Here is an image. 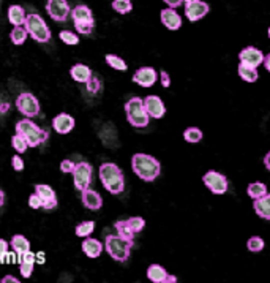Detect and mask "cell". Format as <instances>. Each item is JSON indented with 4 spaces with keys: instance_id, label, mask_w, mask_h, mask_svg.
Listing matches in <instances>:
<instances>
[{
    "instance_id": "obj_1",
    "label": "cell",
    "mask_w": 270,
    "mask_h": 283,
    "mask_svg": "<svg viewBox=\"0 0 270 283\" xmlns=\"http://www.w3.org/2000/svg\"><path fill=\"white\" fill-rule=\"evenodd\" d=\"M132 169L141 180L154 182L162 173V165L155 157L139 152L132 157Z\"/></svg>"
},
{
    "instance_id": "obj_2",
    "label": "cell",
    "mask_w": 270,
    "mask_h": 283,
    "mask_svg": "<svg viewBox=\"0 0 270 283\" xmlns=\"http://www.w3.org/2000/svg\"><path fill=\"white\" fill-rule=\"evenodd\" d=\"M100 180L111 195H120L125 190L124 171L116 163H103L100 166Z\"/></svg>"
},
{
    "instance_id": "obj_3",
    "label": "cell",
    "mask_w": 270,
    "mask_h": 283,
    "mask_svg": "<svg viewBox=\"0 0 270 283\" xmlns=\"http://www.w3.org/2000/svg\"><path fill=\"white\" fill-rule=\"evenodd\" d=\"M16 133L18 135H21L26 141H27V144L28 147H38V146H42L44 141L49 138V133H48V130L42 128V127H38L35 122H32L28 117L22 119V120H19V122L16 124Z\"/></svg>"
},
{
    "instance_id": "obj_4",
    "label": "cell",
    "mask_w": 270,
    "mask_h": 283,
    "mask_svg": "<svg viewBox=\"0 0 270 283\" xmlns=\"http://www.w3.org/2000/svg\"><path fill=\"white\" fill-rule=\"evenodd\" d=\"M134 244L128 242L126 239L120 237L118 234H109L104 239V250L108 251V255L112 259L118 262H126L132 253V248Z\"/></svg>"
},
{
    "instance_id": "obj_5",
    "label": "cell",
    "mask_w": 270,
    "mask_h": 283,
    "mask_svg": "<svg viewBox=\"0 0 270 283\" xmlns=\"http://www.w3.org/2000/svg\"><path fill=\"white\" fill-rule=\"evenodd\" d=\"M24 27L27 30L28 37L35 40L38 43H48L51 40L52 34H51V29L48 27L44 19L36 15V13H28L26 16V23Z\"/></svg>"
},
{
    "instance_id": "obj_6",
    "label": "cell",
    "mask_w": 270,
    "mask_h": 283,
    "mask_svg": "<svg viewBox=\"0 0 270 283\" xmlns=\"http://www.w3.org/2000/svg\"><path fill=\"white\" fill-rule=\"evenodd\" d=\"M125 114H126L128 124L134 128H144L148 125L150 116L147 114V111L144 108L142 98H139V97L130 98L125 103Z\"/></svg>"
},
{
    "instance_id": "obj_7",
    "label": "cell",
    "mask_w": 270,
    "mask_h": 283,
    "mask_svg": "<svg viewBox=\"0 0 270 283\" xmlns=\"http://www.w3.org/2000/svg\"><path fill=\"white\" fill-rule=\"evenodd\" d=\"M70 16H72L76 32L79 35H90L95 29V18L92 10H90L87 5H76L74 8H72L70 12Z\"/></svg>"
},
{
    "instance_id": "obj_8",
    "label": "cell",
    "mask_w": 270,
    "mask_h": 283,
    "mask_svg": "<svg viewBox=\"0 0 270 283\" xmlns=\"http://www.w3.org/2000/svg\"><path fill=\"white\" fill-rule=\"evenodd\" d=\"M14 105H16V109L24 117L32 119V117H35V116L40 114V102H38V98L34 94H30V92L19 94L16 97Z\"/></svg>"
},
{
    "instance_id": "obj_9",
    "label": "cell",
    "mask_w": 270,
    "mask_h": 283,
    "mask_svg": "<svg viewBox=\"0 0 270 283\" xmlns=\"http://www.w3.org/2000/svg\"><path fill=\"white\" fill-rule=\"evenodd\" d=\"M73 184L78 191H82L92 184V174H94V166L87 163V161H81V163H76L73 169Z\"/></svg>"
},
{
    "instance_id": "obj_10",
    "label": "cell",
    "mask_w": 270,
    "mask_h": 283,
    "mask_svg": "<svg viewBox=\"0 0 270 283\" xmlns=\"http://www.w3.org/2000/svg\"><path fill=\"white\" fill-rule=\"evenodd\" d=\"M202 182L214 195H224L228 191V179L218 171H207L202 176Z\"/></svg>"
},
{
    "instance_id": "obj_11",
    "label": "cell",
    "mask_w": 270,
    "mask_h": 283,
    "mask_svg": "<svg viewBox=\"0 0 270 283\" xmlns=\"http://www.w3.org/2000/svg\"><path fill=\"white\" fill-rule=\"evenodd\" d=\"M46 12L51 16V19L57 23H65L70 18V8L68 0H48L46 2Z\"/></svg>"
},
{
    "instance_id": "obj_12",
    "label": "cell",
    "mask_w": 270,
    "mask_h": 283,
    "mask_svg": "<svg viewBox=\"0 0 270 283\" xmlns=\"http://www.w3.org/2000/svg\"><path fill=\"white\" fill-rule=\"evenodd\" d=\"M132 79H133L134 84L141 86L144 89H148L156 83L158 75H156V70L154 67H141V68L136 70Z\"/></svg>"
},
{
    "instance_id": "obj_13",
    "label": "cell",
    "mask_w": 270,
    "mask_h": 283,
    "mask_svg": "<svg viewBox=\"0 0 270 283\" xmlns=\"http://www.w3.org/2000/svg\"><path fill=\"white\" fill-rule=\"evenodd\" d=\"M35 193L42 198V203L44 210H52L57 207V195H56V190L48 185V184H36L35 185Z\"/></svg>"
},
{
    "instance_id": "obj_14",
    "label": "cell",
    "mask_w": 270,
    "mask_h": 283,
    "mask_svg": "<svg viewBox=\"0 0 270 283\" xmlns=\"http://www.w3.org/2000/svg\"><path fill=\"white\" fill-rule=\"evenodd\" d=\"M208 13V5L202 0H192V2H185V16L188 21L196 23L202 19Z\"/></svg>"
},
{
    "instance_id": "obj_15",
    "label": "cell",
    "mask_w": 270,
    "mask_h": 283,
    "mask_svg": "<svg viewBox=\"0 0 270 283\" xmlns=\"http://www.w3.org/2000/svg\"><path fill=\"white\" fill-rule=\"evenodd\" d=\"M144 108L147 111V114L152 119H162L166 114V106L163 103V100L158 95H147L144 100Z\"/></svg>"
},
{
    "instance_id": "obj_16",
    "label": "cell",
    "mask_w": 270,
    "mask_h": 283,
    "mask_svg": "<svg viewBox=\"0 0 270 283\" xmlns=\"http://www.w3.org/2000/svg\"><path fill=\"white\" fill-rule=\"evenodd\" d=\"M238 59H240V62H242V64H246L250 67L258 68L259 65L264 62V54H262L261 49H258L254 46H246V48L242 49V51H240Z\"/></svg>"
},
{
    "instance_id": "obj_17",
    "label": "cell",
    "mask_w": 270,
    "mask_h": 283,
    "mask_svg": "<svg viewBox=\"0 0 270 283\" xmlns=\"http://www.w3.org/2000/svg\"><path fill=\"white\" fill-rule=\"evenodd\" d=\"M147 278L154 283H176L177 277L169 275L166 269L160 264H150L147 267Z\"/></svg>"
},
{
    "instance_id": "obj_18",
    "label": "cell",
    "mask_w": 270,
    "mask_h": 283,
    "mask_svg": "<svg viewBox=\"0 0 270 283\" xmlns=\"http://www.w3.org/2000/svg\"><path fill=\"white\" fill-rule=\"evenodd\" d=\"M74 125H76L74 117L66 113H60L52 119V128L58 135H68L74 128Z\"/></svg>"
},
{
    "instance_id": "obj_19",
    "label": "cell",
    "mask_w": 270,
    "mask_h": 283,
    "mask_svg": "<svg viewBox=\"0 0 270 283\" xmlns=\"http://www.w3.org/2000/svg\"><path fill=\"white\" fill-rule=\"evenodd\" d=\"M81 201H82V206L88 210H100L103 206L102 195L88 187L81 191Z\"/></svg>"
},
{
    "instance_id": "obj_20",
    "label": "cell",
    "mask_w": 270,
    "mask_h": 283,
    "mask_svg": "<svg viewBox=\"0 0 270 283\" xmlns=\"http://www.w3.org/2000/svg\"><path fill=\"white\" fill-rule=\"evenodd\" d=\"M160 18H162V24L169 30H178L182 27V18H180V15L176 12V8L162 10Z\"/></svg>"
},
{
    "instance_id": "obj_21",
    "label": "cell",
    "mask_w": 270,
    "mask_h": 283,
    "mask_svg": "<svg viewBox=\"0 0 270 283\" xmlns=\"http://www.w3.org/2000/svg\"><path fill=\"white\" fill-rule=\"evenodd\" d=\"M18 264H19V272H21V275L24 278H30L34 274V269H35V264H36V261H35V253L34 251H26V253L22 255H19V261H18Z\"/></svg>"
},
{
    "instance_id": "obj_22",
    "label": "cell",
    "mask_w": 270,
    "mask_h": 283,
    "mask_svg": "<svg viewBox=\"0 0 270 283\" xmlns=\"http://www.w3.org/2000/svg\"><path fill=\"white\" fill-rule=\"evenodd\" d=\"M81 248H82L84 255L87 258L95 259V258H98L100 255H102V251L104 248V244H102L98 239H94V237L88 236V237H84L82 244H81Z\"/></svg>"
},
{
    "instance_id": "obj_23",
    "label": "cell",
    "mask_w": 270,
    "mask_h": 283,
    "mask_svg": "<svg viewBox=\"0 0 270 283\" xmlns=\"http://www.w3.org/2000/svg\"><path fill=\"white\" fill-rule=\"evenodd\" d=\"M70 76H72V79L76 81V83L86 84L87 81L92 78V70L84 64H76L70 68Z\"/></svg>"
},
{
    "instance_id": "obj_24",
    "label": "cell",
    "mask_w": 270,
    "mask_h": 283,
    "mask_svg": "<svg viewBox=\"0 0 270 283\" xmlns=\"http://www.w3.org/2000/svg\"><path fill=\"white\" fill-rule=\"evenodd\" d=\"M253 209L256 215H259L264 220H270V193H266L264 196L253 201Z\"/></svg>"
},
{
    "instance_id": "obj_25",
    "label": "cell",
    "mask_w": 270,
    "mask_h": 283,
    "mask_svg": "<svg viewBox=\"0 0 270 283\" xmlns=\"http://www.w3.org/2000/svg\"><path fill=\"white\" fill-rule=\"evenodd\" d=\"M26 10L21 5H12L8 8V21L14 26H24L26 23Z\"/></svg>"
},
{
    "instance_id": "obj_26",
    "label": "cell",
    "mask_w": 270,
    "mask_h": 283,
    "mask_svg": "<svg viewBox=\"0 0 270 283\" xmlns=\"http://www.w3.org/2000/svg\"><path fill=\"white\" fill-rule=\"evenodd\" d=\"M10 247H12L18 255H22L30 250V240L24 234H14L10 240Z\"/></svg>"
},
{
    "instance_id": "obj_27",
    "label": "cell",
    "mask_w": 270,
    "mask_h": 283,
    "mask_svg": "<svg viewBox=\"0 0 270 283\" xmlns=\"http://www.w3.org/2000/svg\"><path fill=\"white\" fill-rule=\"evenodd\" d=\"M237 73L244 81H246V83H256L258 78H259V73H258V70L254 67H250V65L242 64V62L238 64Z\"/></svg>"
},
{
    "instance_id": "obj_28",
    "label": "cell",
    "mask_w": 270,
    "mask_h": 283,
    "mask_svg": "<svg viewBox=\"0 0 270 283\" xmlns=\"http://www.w3.org/2000/svg\"><path fill=\"white\" fill-rule=\"evenodd\" d=\"M114 228H116L117 234H118L120 237H124V239H126L128 242L134 244V232H133L132 228H130V225H128L126 220H117L116 223H114Z\"/></svg>"
},
{
    "instance_id": "obj_29",
    "label": "cell",
    "mask_w": 270,
    "mask_h": 283,
    "mask_svg": "<svg viewBox=\"0 0 270 283\" xmlns=\"http://www.w3.org/2000/svg\"><path fill=\"white\" fill-rule=\"evenodd\" d=\"M28 34L24 26H14L12 29V32H10V40H12V43L16 45V46H21L26 43Z\"/></svg>"
},
{
    "instance_id": "obj_30",
    "label": "cell",
    "mask_w": 270,
    "mask_h": 283,
    "mask_svg": "<svg viewBox=\"0 0 270 283\" xmlns=\"http://www.w3.org/2000/svg\"><path fill=\"white\" fill-rule=\"evenodd\" d=\"M104 62L112 70H116V72H126V70H128V65H126L125 60L120 56H116V54H106L104 56Z\"/></svg>"
},
{
    "instance_id": "obj_31",
    "label": "cell",
    "mask_w": 270,
    "mask_h": 283,
    "mask_svg": "<svg viewBox=\"0 0 270 283\" xmlns=\"http://www.w3.org/2000/svg\"><path fill=\"white\" fill-rule=\"evenodd\" d=\"M94 231H95V221H94V220H84V221H81V223H79V225L76 226V229H74L76 236H78V237H82V239H84V237H88Z\"/></svg>"
},
{
    "instance_id": "obj_32",
    "label": "cell",
    "mask_w": 270,
    "mask_h": 283,
    "mask_svg": "<svg viewBox=\"0 0 270 283\" xmlns=\"http://www.w3.org/2000/svg\"><path fill=\"white\" fill-rule=\"evenodd\" d=\"M246 193L252 199H258V198H261L267 193V185L262 184V182H253V184L248 185Z\"/></svg>"
},
{
    "instance_id": "obj_33",
    "label": "cell",
    "mask_w": 270,
    "mask_h": 283,
    "mask_svg": "<svg viewBox=\"0 0 270 283\" xmlns=\"http://www.w3.org/2000/svg\"><path fill=\"white\" fill-rule=\"evenodd\" d=\"M112 10L118 15H128L133 12V4L132 0H114L111 4Z\"/></svg>"
},
{
    "instance_id": "obj_34",
    "label": "cell",
    "mask_w": 270,
    "mask_h": 283,
    "mask_svg": "<svg viewBox=\"0 0 270 283\" xmlns=\"http://www.w3.org/2000/svg\"><path fill=\"white\" fill-rule=\"evenodd\" d=\"M184 139L186 141V143H192V144L199 143V141L202 139V131L198 127H188L184 131Z\"/></svg>"
},
{
    "instance_id": "obj_35",
    "label": "cell",
    "mask_w": 270,
    "mask_h": 283,
    "mask_svg": "<svg viewBox=\"0 0 270 283\" xmlns=\"http://www.w3.org/2000/svg\"><path fill=\"white\" fill-rule=\"evenodd\" d=\"M58 38L68 46H76V45H79V42H81L78 34L72 32V30H62V32L58 34Z\"/></svg>"
},
{
    "instance_id": "obj_36",
    "label": "cell",
    "mask_w": 270,
    "mask_h": 283,
    "mask_svg": "<svg viewBox=\"0 0 270 283\" xmlns=\"http://www.w3.org/2000/svg\"><path fill=\"white\" fill-rule=\"evenodd\" d=\"M246 247L252 253H259V251H262L264 248V239L259 236H252L246 242Z\"/></svg>"
},
{
    "instance_id": "obj_37",
    "label": "cell",
    "mask_w": 270,
    "mask_h": 283,
    "mask_svg": "<svg viewBox=\"0 0 270 283\" xmlns=\"http://www.w3.org/2000/svg\"><path fill=\"white\" fill-rule=\"evenodd\" d=\"M12 146H13V149L16 150L18 154H26V150L28 149L27 141L21 135H18V133L12 138Z\"/></svg>"
},
{
    "instance_id": "obj_38",
    "label": "cell",
    "mask_w": 270,
    "mask_h": 283,
    "mask_svg": "<svg viewBox=\"0 0 270 283\" xmlns=\"http://www.w3.org/2000/svg\"><path fill=\"white\" fill-rule=\"evenodd\" d=\"M126 221H128L130 228L133 229L134 234H138V232H141V231L144 229V226H146V220H144L142 217H130Z\"/></svg>"
},
{
    "instance_id": "obj_39",
    "label": "cell",
    "mask_w": 270,
    "mask_h": 283,
    "mask_svg": "<svg viewBox=\"0 0 270 283\" xmlns=\"http://www.w3.org/2000/svg\"><path fill=\"white\" fill-rule=\"evenodd\" d=\"M86 84H87V90H88L90 94H96L98 90H100V87H102V83H100V79L95 78L94 75H92V78H90Z\"/></svg>"
},
{
    "instance_id": "obj_40",
    "label": "cell",
    "mask_w": 270,
    "mask_h": 283,
    "mask_svg": "<svg viewBox=\"0 0 270 283\" xmlns=\"http://www.w3.org/2000/svg\"><path fill=\"white\" fill-rule=\"evenodd\" d=\"M12 166L14 171H18V173H21V171H24L26 168V163H24V160L21 158V154H16L12 157Z\"/></svg>"
},
{
    "instance_id": "obj_41",
    "label": "cell",
    "mask_w": 270,
    "mask_h": 283,
    "mask_svg": "<svg viewBox=\"0 0 270 283\" xmlns=\"http://www.w3.org/2000/svg\"><path fill=\"white\" fill-rule=\"evenodd\" d=\"M28 207H30V209H35V210H38V209H42V207H43L42 198H40V196L35 193V191L28 196Z\"/></svg>"
},
{
    "instance_id": "obj_42",
    "label": "cell",
    "mask_w": 270,
    "mask_h": 283,
    "mask_svg": "<svg viewBox=\"0 0 270 283\" xmlns=\"http://www.w3.org/2000/svg\"><path fill=\"white\" fill-rule=\"evenodd\" d=\"M74 166H76V163L74 161H72V160H62L60 161V171H62V173H65V174H72L73 173V169H74Z\"/></svg>"
},
{
    "instance_id": "obj_43",
    "label": "cell",
    "mask_w": 270,
    "mask_h": 283,
    "mask_svg": "<svg viewBox=\"0 0 270 283\" xmlns=\"http://www.w3.org/2000/svg\"><path fill=\"white\" fill-rule=\"evenodd\" d=\"M8 247H10V242L4 240V239H0V262H5V256L8 253Z\"/></svg>"
},
{
    "instance_id": "obj_44",
    "label": "cell",
    "mask_w": 270,
    "mask_h": 283,
    "mask_svg": "<svg viewBox=\"0 0 270 283\" xmlns=\"http://www.w3.org/2000/svg\"><path fill=\"white\" fill-rule=\"evenodd\" d=\"M19 261V255L16 253V251L13 250V251H10L8 250V253H6V256H5V262L4 264H14V262H18Z\"/></svg>"
},
{
    "instance_id": "obj_45",
    "label": "cell",
    "mask_w": 270,
    "mask_h": 283,
    "mask_svg": "<svg viewBox=\"0 0 270 283\" xmlns=\"http://www.w3.org/2000/svg\"><path fill=\"white\" fill-rule=\"evenodd\" d=\"M160 79H162V86L163 87H169V86H171V78H169L168 72H164V70H163L162 73H160Z\"/></svg>"
},
{
    "instance_id": "obj_46",
    "label": "cell",
    "mask_w": 270,
    "mask_h": 283,
    "mask_svg": "<svg viewBox=\"0 0 270 283\" xmlns=\"http://www.w3.org/2000/svg\"><path fill=\"white\" fill-rule=\"evenodd\" d=\"M163 2L168 4L169 8H177V7H180L184 4V0H163Z\"/></svg>"
},
{
    "instance_id": "obj_47",
    "label": "cell",
    "mask_w": 270,
    "mask_h": 283,
    "mask_svg": "<svg viewBox=\"0 0 270 283\" xmlns=\"http://www.w3.org/2000/svg\"><path fill=\"white\" fill-rule=\"evenodd\" d=\"M0 281H2V283H19V278H16L13 275H5Z\"/></svg>"
},
{
    "instance_id": "obj_48",
    "label": "cell",
    "mask_w": 270,
    "mask_h": 283,
    "mask_svg": "<svg viewBox=\"0 0 270 283\" xmlns=\"http://www.w3.org/2000/svg\"><path fill=\"white\" fill-rule=\"evenodd\" d=\"M264 67H266V70L267 72H270V53L267 54V56H264Z\"/></svg>"
},
{
    "instance_id": "obj_49",
    "label": "cell",
    "mask_w": 270,
    "mask_h": 283,
    "mask_svg": "<svg viewBox=\"0 0 270 283\" xmlns=\"http://www.w3.org/2000/svg\"><path fill=\"white\" fill-rule=\"evenodd\" d=\"M264 165H266V168L270 171V152H267L266 157H264Z\"/></svg>"
},
{
    "instance_id": "obj_50",
    "label": "cell",
    "mask_w": 270,
    "mask_h": 283,
    "mask_svg": "<svg viewBox=\"0 0 270 283\" xmlns=\"http://www.w3.org/2000/svg\"><path fill=\"white\" fill-rule=\"evenodd\" d=\"M5 204V193H4V190L0 188V207H2Z\"/></svg>"
},
{
    "instance_id": "obj_51",
    "label": "cell",
    "mask_w": 270,
    "mask_h": 283,
    "mask_svg": "<svg viewBox=\"0 0 270 283\" xmlns=\"http://www.w3.org/2000/svg\"><path fill=\"white\" fill-rule=\"evenodd\" d=\"M8 108H10L8 103H0V113H6Z\"/></svg>"
},
{
    "instance_id": "obj_52",
    "label": "cell",
    "mask_w": 270,
    "mask_h": 283,
    "mask_svg": "<svg viewBox=\"0 0 270 283\" xmlns=\"http://www.w3.org/2000/svg\"><path fill=\"white\" fill-rule=\"evenodd\" d=\"M267 34H268V38H270V27H268V30H267Z\"/></svg>"
},
{
    "instance_id": "obj_53",
    "label": "cell",
    "mask_w": 270,
    "mask_h": 283,
    "mask_svg": "<svg viewBox=\"0 0 270 283\" xmlns=\"http://www.w3.org/2000/svg\"><path fill=\"white\" fill-rule=\"evenodd\" d=\"M184 2H192V0H184Z\"/></svg>"
},
{
    "instance_id": "obj_54",
    "label": "cell",
    "mask_w": 270,
    "mask_h": 283,
    "mask_svg": "<svg viewBox=\"0 0 270 283\" xmlns=\"http://www.w3.org/2000/svg\"><path fill=\"white\" fill-rule=\"evenodd\" d=\"M0 4H2V0H0Z\"/></svg>"
}]
</instances>
